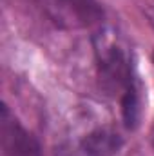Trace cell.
<instances>
[{
  "label": "cell",
  "mask_w": 154,
  "mask_h": 156,
  "mask_svg": "<svg viewBox=\"0 0 154 156\" xmlns=\"http://www.w3.org/2000/svg\"><path fill=\"white\" fill-rule=\"evenodd\" d=\"M94 55L100 82L109 93H118L132 85V64L129 47L113 29H103L94 37Z\"/></svg>",
  "instance_id": "6da1fadb"
},
{
  "label": "cell",
  "mask_w": 154,
  "mask_h": 156,
  "mask_svg": "<svg viewBox=\"0 0 154 156\" xmlns=\"http://www.w3.org/2000/svg\"><path fill=\"white\" fill-rule=\"evenodd\" d=\"M0 140L4 156H42L38 142L18 123V120L9 113L7 105H2Z\"/></svg>",
  "instance_id": "7a4b0ae2"
},
{
  "label": "cell",
  "mask_w": 154,
  "mask_h": 156,
  "mask_svg": "<svg viewBox=\"0 0 154 156\" xmlns=\"http://www.w3.org/2000/svg\"><path fill=\"white\" fill-rule=\"evenodd\" d=\"M56 18L69 26L85 27L102 18V7L96 0H54Z\"/></svg>",
  "instance_id": "3957f363"
},
{
  "label": "cell",
  "mask_w": 154,
  "mask_h": 156,
  "mask_svg": "<svg viewBox=\"0 0 154 156\" xmlns=\"http://www.w3.org/2000/svg\"><path fill=\"white\" fill-rule=\"evenodd\" d=\"M121 144V136L111 127H98L82 140L80 153L83 156H114Z\"/></svg>",
  "instance_id": "277c9868"
},
{
  "label": "cell",
  "mask_w": 154,
  "mask_h": 156,
  "mask_svg": "<svg viewBox=\"0 0 154 156\" xmlns=\"http://www.w3.org/2000/svg\"><path fill=\"white\" fill-rule=\"evenodd\" d=\"M121 113H123V122L127 129H136L140 123V115H142V107H140V94L136 85H129L121 96Z\"/></svg>",
  "instance_id": "5b68a950"
},
{
  "label": "cell",
  "mask_w": 154,
  "mask_h": 156,
  "mask_svg": "<svg viewBox=\"0 0 154 156\" xmlns=\"http://www.w3.org/2000/svg\"><path fill=\"white\" fill-rule=\"evenodd\" d=\"M149 16H151V22L154 24V7L152 9H149Z\"/></svg>",
  "instance_id": "8992f818"
}]
</instances>
